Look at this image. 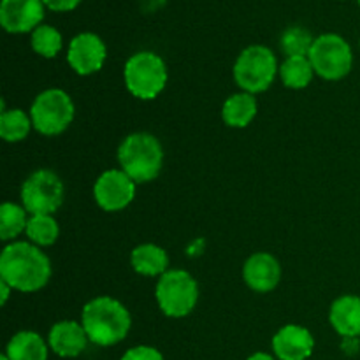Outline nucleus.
<instances>
[{
	"instance_id": "obj_1",
	"label": "nucleus",
	"mask_w": 360,
	"mask_h": 360,
	"mask_svg": "<svg viewBox=\"0 0 360 360\" xmlns=\"http://www.w3.org/2000/svg\"><path fill=\"white\" fill-rule=\"evenodd\" d=\"M0 278L14 290L32 294L49 281L51 262L46 253L30 243H11L0 255Z\"/></svg>"
},
{
	"instance_id": "obj_2",
	"label": "nucleus",
	"mask_w": 360,
	"mask_h": 360,
	"mask_svg": "<svg viewBox=\"0 0 360 360\" xmlns=\"http://www.w3.org/2000/svg\"><path fill=\"white\" fill-rule=\"evenodd\" d=\"M81 323L91 343L98 347H112L125 340L132 319L122 302L102 295L84 304Z\"/></svg>"
},
{
	"instance_id": "obj_3",
	"label": "nucleus",
	"mask_w": 360,
	"mask_h": 360,
	"mask_svg": "<svg viewBox=\"0 0 360 360\" xmlns=\"http://www.w3.org/2000/svg\"><path fill=\"white\" fill-rule=\"evenodd\" d=\"M118 162L122 171L136 183H148L157 178L164 164V150L160 141L146 132L130 134L118 148Z\"/></svg>"
},
{
	"instance_id": "obj_4",
	"label": "nucleus",
	"mask_w": 360,
	"mask_h": 360,
	"mask_svg": "<svg viewBox=\"0 0 360 360\" xmlns=\"http://www.w3.org/2000/svg\"><path fill=\"white\" fill-rule=\"evenodd\" d=\"M127 90L141 101L158 97L167 83L165 62L153 51H139L130 56L123 69Z\"/></svg>"
},
{
	"instance_id": "obj_5",
	"label": "nucleus",
	"mask_w": 360,
	"mask_h": 360,
	"mask_svg": "<svg viewBox=\"0 0 360 360\" xmlns=\"http://www.w3.org/2000/svg\"><path fill=\"white\" fill-rule=\"evenodd\" d=\"M278 72V62L269 48L260 44L243 49L234 63V79L246 94H260L273 84Z\"/></svg>"
},
{
	"instance_id": "obj_6",
	"label": "nucleus",
	"mask_w": 360,
	"mask_h": 360,
	"mask_svg": "<svg viewBox=\"0 0 360 360\" xmlns=\"http://www.w3.org/2000/svg\"><path fill=\"white\" fill-rule=\"evenodd\" d=\"M158 308L171 319H181L193 311L199 299V287L192 274L181 269H172L162 274L155 288Z\"/></svg>"
},
{
	"instance_id": "obj_7",
	"label": "nucleus",
	"mask_w": 360,
	"mask_h": 360,
	"mask_svg": "<svg viewBox=\"0 0 360 360\" xmlns=\"http://www.w3.org/2000/svg\"><path fill=\"white\" fill-rule=\"evenodd\" d=\"M313 70L327 81H338L348 76L354 65L350 44L338 34H323L315 39L308 55Z\"/></svg>"
},
{
	"instance_id": "obj_8",
	"label": "nucleus",
	"mask_w": 360,
	"mask_h": 360,
	"mask_svg": "<svg viewBox=\"0 0 360 360\" xmlns=\"http://www.w3.org/2000/svg\"><path fill=\"white\" fill-rule=\"evenodd\" d=\"M32 125L42 136H58L74 120V104L60 88H51L35 97L30 109Z\"/></svg>"
},
{
	"instance_id": "obj_9",
	"label": "nucleus",
	"mask_w": 360,
	"mask_h": 360,
	"mask_svg": "<svg viewBox=\"0 0 360 360\" xmlns=\"http://www.w3.org/2000/svg\"><path fill=\"white\" fill-rule=\"evenodd\" d=\"M21 202L32 217L56 213L63 202L62 179L48 169L35 171L21 186Z\"/></svg>"
},
{
	"instance_id": "obj_10",
	"label": "nucleus",
	"mask_w": 360,
	"mask_h": 360,
	"mask_svg": "<svg viewBox=\"0 0 360 360\" xmlns=\"http://www.w3.org/2000/svg\"><path fill=\"white\" fill-rule=\"evenodd\" d=\"M94 197L104 211H122L136 197V181L127 172L111 169L98 176L94 186Z\"/></svg>"
},
{
	"instance_id": "obj_11",
	"label": "nucleus",
	"mask_w": 360,
	"mask_h": 360,
	"mask_svg": "<svg viewBox=\"0 0 360 360\" xmlns=\"http://www.w3.org/2000/svg\"><path fill=\"white\" fill-rule=\"evenodd\" d=\"M108 56L104 41L94 32H81L72 37L67 51V62L79 76H90L102 69Z\"/></svg>"
},
{
	"instance_id": "obj_12",
	"label": "nucleus",
	"mask_w": 360,
	"mask_h": 360,
	"mask_svg": "<svg viewBox=\"0 0 360 360\" xmlns=\"http://www.w3.org/2000/svg\"><path fill=\"white\" fill-rule=\"evenodd\" d=\"M42 0H2L0 25L9 34L34 32L44 20Z\"/></svg>"
},
{
	"instance_id": "obj_13",
	"label": "nucleus",
	"mask_w": 360,
	"mask_h": 360,
	"mask_svg": "<svg viewBox=\"0 0 360 360\" xmlns=\"http://www.w3.org/2000/svg\"><path fill=\"white\" fill-rule=\"evenodd\" d=\"M315 340L306 327L288 326L281 327L273 338V350L280 360H306L311 357Z\"/></svg>"
},
{
	"instance_id": "obj_14",
	"label": "nucleus",
	"mask_w": 360,
	"mask_h": 360,
	"mask_svg": "<svg viewBox=\"0 0 360 360\" xmlns=\"http://www.w3.org/2000/svg\"><path fill=\"white\" fill-rule=\"evenodd\" d=\"M243 278L252 290L266 294L280 283L281 266L271 253H253L243 267Z\"/></svg>"
},
{
	"instance_id": "obj_15",
	"label": "nucleus",
	"mask_w": 360,
	"mask_h": 360,
	"mask_svg": "<svg viewBox=\"0 0 360 360\" xmlns=\"http://www.w3.org/2000/svg\"><path fill=\"white\" fill-rule=\"evenodd\" d=\"M88 336L84 333L83 323L72 320H62L55 323L49 330L48 345L58 357L74 359L86 350Z\"/></svg>"
},
{
	"instance_id": "obj_16",
	"label": "nucleus",
	"mask_w": 360,
	"mask_h": 360,
	"mask_svg": "<svg viewBox=\"0 0 360 360\" xmlns=\"http://www.w3.org/2000/svg\"><path fill=\"white\" fill-rule=\"evenodd\" d=\"M330 326L340 336H360V297L357 295H343L336 299L330 306Z\"/></svg>"
},
{
	"instance_id": "obj_17",
	"label": "nucleus",
	"mask_w": 360,
	"mask_h": 360,
	"mask_svg": "<svg viewBox=\"0 0 360 360\" xmlns=\"http://www.w3.org/2000/svg\"><path fill=\"white\" fill-rule=\"evenodd\" d=\"M6 357L9 360H48V345L41 334L21 330L7 343Z\"/></svg>"
},
{
	"instance_id": "obj_18",
	"label": "nucleus",
	"mask_w": 360,
	"mask_h": 360,
	"mask_svg": "<svg viewBox=\"0 0 360 360\" xmlns=\"http://www.w3.org/2000/svg\"><path fill=\"white\" fill-rule=\"evenodd\" d=\"M130 262L136 273L143 274V276H158V274L167 273L169 257L164 248L157 245H141L134 248L132 255H130Z\"/></svg>"
},
{
	"instance_id": "obj_19",
	"label": "nucleus",
	"mask_w": 360,
	"mask_h": 360,
	"mask_svg": "<svg viewBox=\"0 0 360 360\" xmlns=\"http://www.w3.org/2000/svg\"><path fill=\"white\" fill-rule=\"evenodd\" d=\"M257 115V101L252 94H236L225 101L221 118L232 129H245Z\"/></svg>"
},
{
	"instance_id": "obj_20",
	"label": "nucleus",
	"mask_w": 360,
	"mask_h": 360,
	"mask_svg": "<svg viewBox=\"0 0 360 360\" xmlns=\"http://www.w3.org/2000/svg\"><path fill=\"white\" fill-rule=\"evenodd\" d=\"M313 65L308 56H288L280 67L281 81L287 88L301 90L306 88L313 79Z\"/></svg>"
},
{
	"instance_id": "obj_21",
	"label": "nucleus",
	"mask_w": 360,
	"mask_h": 360,
	"mask_svg": "<svg viewBox=\"0 0 360 360\" xmlns=\"http://www.w3.org/2000/svg\"><path fill=\"white\" fill-rule=\"evenodd\" d=\"M32 118L21 109H9L0 115V137L7 143H20L32 129Z\"/></svg>"
},
{
	"instance_id": "obj_22",
	"label": "nucleus",
	"mask_w": 360,
	"mask_h": 360,
	"mask_svg": "<svg viewBox=\"0 0 360 360\" xmlns=\"http://www.w3.org/2000/svg\"><path fill=\"white\" fill-rule=\"evenodd\" d=\"M27 210L14 202H6L0 207V239L11 241L27 231Z\"/></svg>"
},
{
	"instance_id": "obj_23",
	"label": "nucleus",
	"mask_w": 360,
	"mask_h": 360,
	"mask_svg": "<svg viewBox=\"0 0 360 360\" xmlns=\"http://www.w3.org/2000/svg\"><path fill=\"white\" fill-rule=\"evenodd\" d=\"M25 234H27V238L30 239L32 243H35V245L51 246L53 243H56V239H58L60 229L51 214H34V217L28 220Z\"/></svg>"
},
{
	"instance_id": "obj_24",
	"label": "nucleus",
	"mask_w": 360,
	"mask_h": 360,
	"mask_svg": "<svg viewBox=\"0 0 360 360\" xmlns=\"http://www.w3.org/2000/svg\"><path fill=\"white\" fill-rule=\"evenodd\" d=\"M32 49L44 58H55L62 49V34L51 25H39L30 37Z\"/></svg>"
},
{
	"instance_id": "obj_25",
	"label": "nucleus",
	"mask_w": 360,
	"mask_h": 360,
	"mask_svg": "<svg viewBox=\"0 0 360 360\" xmlns=\"http://www.w3.org/2000/svg\"><path fill=\"white\" fill-rule=\"evenodd\" d=\"M315 39L311 37L309 30L302 27H290L281 35L280 46L283 53L288 56H308Z\"/></svg>"
},
{
	"instance_id": "obj_26",
	"label": "nucleus",
	"mask_w": 360,
	"mask_h": 360,
	"mask_svg": "<svg viewBox=\"0 0 360 360\" xmlns=\"http://www.w3.org/2000/svg\"><path fill=\"white\" fill-rule=\"evenodd\" d=\"M122 360H164V355L157 348L141 345V347H134L127 350Z\"/></svg>"
},
{
	"instance_id": "obj_27",
	"label": "nucleus",
	"mask_w": 360,
	"mask_h": 360,
	"mask_svg": "<svg viewBox=\"0 0 360 360\" xmlns=\"http://www.w3.org/2000/svg\"><path fill=\"white\" fill-rule=\"evenodd\" d=\"M48 9L56 11V13H67V11L76 9L81 0H42Z\"/></svg>"
},
{
	"instance_id": "obj_28",
	"label": "nucleus",
	"mask_w": 360,
	"mask_h": 360,
	"mask_svg": "<svg viewBox=\"0 0 360 360\" xmlns=\"http://www.w3.org/2000/svg\"><path fill=\"white\" fill-rule=\"evenodd\" d=\"M341 348L345 350V354L355 355L359 352V338H345Z\"/></svg>"
},
{
	"instance_id": "obj_29",
	"label": "nucleus",
	"mask_w": 360,
	"mask_h": 360,
	"mask_svg": "<svg viewBox=\"0 0 360 360\" xmlns=\"http://www.w3.org/2000/svg\"><path fill=\"white\" fill-rule=\"evenodd\" d=\"M11 285L7 283V281H4L2 278H0V292H2V304H6L7 299H9V292H11Z\"/></svg>"
},
{
	"instance_id": "obj_30",
	"label": "nucleus",
	"mask_w": 360,
	"mask_h": 360,
	"mask_svg": "<svg viewBox=\"0 0 360 360\" xmlns=\"http://www.w3.org/2000/svg\"><path fill=\"white\" fill-rule=\"evenodd\" d=\"M246 360H274V359L271 357L269 354H266V352H257V354L250 355V357Z\"/></svg>"
},
{
	"instance_id": "obj_31",
	"label": "nucleus",
	"mask_w": 360,
	"mask_h": 360,
	"mask_svg": "<svg viewBox=\"0 0 360 360\" xmlns=\"http://www.w3.org/2000/svg\"><path fill=\"white\" fill-rule=\"evenodd\" d=\"M0 360H9V359H7V357H6V354H4L2 357H0Z\"/></svg>"
},
{
	"instance_id": "obj_32",
	"label": "nucleus",
	"mask_w": 360,
	"mask_h": 360,
	"mask_svg": "<svg viewBox=\"0 0 360 360\" xmlns=\"http://www.w3.org/2000/svg\"><path fill=\"white\" fill-rule=\"evenodd\" d=\"M357 2H359V6H360V0H357Z\"/></svg>"
}]
</instances>
